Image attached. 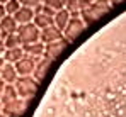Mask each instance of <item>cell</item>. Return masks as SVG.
I'll return each instance as SVG.
<instances>
[{"instance_id":"6da1fadb","label":"cell","mask_w":126,"mask_h":117,"mask_svg":"<svg viewBox=\"0 0 126 117\" xmlns=\"http://www.w3.org/2000/svg\"><path fill=\"white\" fill-rule=\"evenodd\" d=\"M16 90H17V95L21 98L26 100H32L34 95L38 93L39 90V81L34 77H19L14 83Z\"/></svg>"},{"instance_id":"7a4b0ae2","label":"cell","mask_w":126,"mask_h":117,"mask_svg":"<svg viewBox=\"0 0 126 117\" xmlns=\"http://www.w3.org/2000/svg\"><path fill=\"white\" fill-rule=\"evenodd\" d=\"M85 29H87V26H85L84 20L80 19V15L72 17V19L68 20L66 27L63 29V39H66L68 42H73V41H77V39L84 34Z\"/></svg>"},{"instance_id":"3957f363","label":"cell","mask_w":126,"mask_h":117,"mask_svg":"<svg viewBox=\"0 0 126 117\" xmlns=\"http://www.w3.org/2000/svg\"><path fill=\"white\" fill-rule=\"evenodd\" d=\"M27 107H29V100L17 97L16 100H10L7 104H3V112L2 114L7 117H21L26 114Z\"/></svg>"},{"instance_id":"277c9868","label":"cell","mask_w":126,"mask_h":117,"mask_svg":"<svg viewBox=\"0 0 126 117\" xmlns=\"http://www.w3.org/2000/svg\"><path fill=\"white\" fill-rule=\"evenodd\" d=\"M39 32H41V31L34 26V22L22 24V26L17 27V34H19V38H21V41H22V46L39 41Z\"/></svg>"},{"instance_id":"5b68a950","label":"cell","mask_w":126,"mask_h":117,"mask_svg":"<svg viewBox=\"0 0 126 117\" xmlns=\"http://www.w3.org/2000/svg\"><path fill=\"white\" fill-rule=\"evenodd\" d=\"M70 42L66 41V39H58V41H55V42H49V44H44V58L49 59V61H55V59H58L62 56V53L66 49V46H68Z\"/></svg>"},{"instance_id":"8992f818","label":"cell","mask_w":126,"mask_h":117,"mask_svg":"<svg viewBox=\"0 0 126 117\" xmlns=\"http://www.w3.org/2000/svg\"><path fill=\"white\" fill-rule=\"evenodd\" d=\"M106 14H107V10L97 7L95 3H90L89 7H85L84 10H80V19L85 22V26H90V24H94L95 20H99Z\"/></svg>"},{"instance_id":"52a82bcc","label":"cell","mask_w":126,"mask_h":117,"mask_svg":"<svg viewBox=\"0 0 126 117\" xmlns=\"http://www.w3.org/2000/svg\"><path fill=\"white\" fill-rule=\"evenodd\" d=\"M36 61H38V59H34V58H31V56H27V54H24V56L14 65L17 75H19V77H32L34 68H36Z\"/></svg>"},{"instance_id":"ba28073f","label":"cell","mask_w":126,"mask_h":117,"mask_svg":"<svg viewBox=\"0 0 126 117\" xmlns=\"http://www.w3.org/2000/svg\"><path fill=\"white\" fill-rule=\"evenodd\" d=\"M62 38H63V32L58 27H55V24L49 26V27H46V29H41V32H39V41L44 42V44L55 42V41H58V39H62Z\"/></svg>"},{"instance_id":"9c48e42d","label":"cell","mask_w":126,"mask_h":117,"mask_svg":"<svg viewBox=\"0 0 126 117\" xmlns=\"http://www.w3.org/2000/svg\"><path fill=\"white\" fill-rule=\"evenodd\" d=\"M22 49H24V54H27V56H31L34 59H39L44 56V42H41V41H36V42H31V44H24Z\"/></svg>"},{"instance_id":"30bf717a","label":"cell","mask_w":126,"mask_h":117,"mask_svg":"<svg viewBox=\"0 0 126 117\" xmlns=\"http://www.w3.org/2000/svg\"><path fill=\"white\" fill-rule=\"evenodd\" d=\"M51 65H53V61L46 59L44 56H43V58H39L38 61H36V68H34V73H32V77L36 78L38 81L44 80V77L48 75V71H49V68H51Z\"/></svg>"},{"instance_id":"8fae6325","label":"cell","mask_w":126,"mask_h":117,"mask_svg":"<svg viewBox=\"0 0 126 117\" xmlns=\"http://www.w3.org/2000/svg\"><path fill=\"white\" fill-rule=\"evenodd\" d=\"M17 27H19V24L16 22V19H14L12 15L3 17V19L0 20V32H2V39L5 38V36H9V34L17 32Z\"/></svg>"},{"instance_id":"7c38bea8","label":"cell","mask_w":126,"mask_h":117,"mask_svg":"<svg viewBox=\"0 0 126 117\" xmlns=\"http://www.w3.org/2000/svg\"><path fill=\"white\" fill-rule=\"evenodd\" d=\"M12 17L16 19V22H17L19 26H22V24H29V22H32V19H34V10L22 5Z\"/></svg>"},{"instance_id":"4fadbf2b","label":"cell","mask_w":126,"mask_h":117,"mask_svg":"<svg viewBox=\"0 0 126 117\" xmlns=\"http://www.w3.org/2000/svg\"><path fill=\"white\" fill-rule=\"evenodd\" d=\"M0 78L3 80V83H16V80L19 78L17 71H16V66L10 63H5L0 70Z\"/></svg>"},{"instance_id":"5bb4252c","label":"cell","mask_w":126,"mask_h":117,"mask_svg":"<svg viewBox=\"0 0 126 117\" xmlns=\"http://www.w3.org/2000/svg\"><path fill=\"white\" fill-rule=\"evenodd\" d=\"M55 15H49V14H43V12H34V26L41 31V29H46V27H49V26H53L55 24V20H53Z\"/></svg>"},{"instance_id":"9a60e30c","label":"cell","mask_w":126,"mask_h":117,"mask_svg":"<svg viewBox=\"0 0 126 117\" xmlns=\"http://www.w3.org/2000/svg\"><path fill=\"white\" fill-rule=\"evenodd\" d=\"M72 19V15H70V12L66 10V9H62V10H58V12H55V27H58L60 31L63 32V29L66 27V24H68V20Z\"/></svg>"},{"instance_id":"2e32d148","label":"cell","mask_w":126,"mask_h":117,"mask_svg":"<svg viewBox=\"0 0 126 117\" xmlns=\"http://www.w3.org/2000/svg\"><path fill=\"white\" fill-rule=\"evenodd\" d=\"M22 56H24V49L22 48H10V49H5V53H3L5 63H10V65H16Z\"/></svg>"},{"instance_id":"e0dca14e","label":"cell","mask_w":126,"mask_h":117,"mask_svg":"<svg viewBox=\"0 0 126 117\" xmlns=\"http://www.w3.org/2000/svg\"><path fill=\"white\" fill-rule=\"evenodd\" d=\"M17 97H19V95H17V90H16V87H14V83H5V85H3V90H2V95H0L2 104H7V102H10V100H16Z\"/></svg>"},{"instance_id":"ac0fdd59","label":"cell","mask_w":126,"mask_h":117,"mask_svg":"<svg viewBox=\"0 0 126 117\" xmlns=\"http://www.w3.org/2000/svg\"><path fill=\"white\" fill-rule=\"evenodd\" d=\"M2 41H3V44H5V48H7V49H10V48H22V41H21V38H19V34H17V32L5 36Z\"/></svg>"},{"instance_id":"d6986e66","label":"cell","mask_w":126,"mask_h":117,"mask_svg":"<svg viewBox=\"0 0 126 117\" xmlns=\"http://www.w3.org/2000/svg\"><path fill=\"white\" fill-rule=\"evenodd\" d=\"M65 9L70 12L72 17L80 15V0H66L65 2Z\"/></svg>"},{"instance_id":"ffe728a7","label":"cell","mask_w":126,"mask_h":117,"mask_svg":"<svg viewBox=\"0 0 126 117\" xmlns=\"http://www.w3.org/2000/svg\"><path fill=\"white\" fill-rule=\"evenodd\" d=\"M65 2H66V0H41V3L48 5V7L53 9L55 12H58V10L65 9Z\"/></svg>"},{"instance_id":"44dd1931","label":"cell","mask_w":126,"mask_h":117,"mask_svg":"<svg viewBox=\"0 0 126 117\" xmlns=\"http://www.w3.org/2000/svg\"><path fill=\"white\" fill-rule=\"evenodd\" d=\"M3 5H5V10H7V14H9V15H14V14H16V12L22 7L21 3H19V0H9V2H7V3H3Z\"/></svg>"},{"instance_id":"7402d4cb","label":"cell","mask_w":126,"mask_h":117,"mask_svg":"<svg viewBox=\"0 0 126 117\" xmlns=\"http://www.w3.org/2000/svg\"><path fill=\"white\" fill-rule=\"evenodd\" d=\"M19 3L24 5V7H29V9H36L38 5H41V0H19Z\"/></svg>"},{"instance_id":"603a6c76","label":"cell","mask_w":126,"mask_h":117,"mask_svg":"<svg viewBox=\"0 0 126 117\" xmlns=\"http://www.w3.org/2000/svg\"><path fill=\"white\" fill-rule=\"evenodd\" d=\"M9 14H7V10H5V5L3 3H0V20L3 19V17H7Z\"/></svg>"},{"instance_id":"cb8c5ba5","label":"cell","mask_w":126,"mask_h":117,"mask_svg":"<svg viewBox=\"0 0 126 117\" xmlns=\"http://www.w3.org/2000/svg\"><path fill=\"white\" fill-rule=\"evenodd\" d=\"M5 49H7V48H5V44H3V41L0 39V58H3V53H5Z\"/></svg>"},{"instance_id":"d4e9b609","label":"cell","mask_w":126,"mask_h":117,"mask_svg":"<svg viewBox=\"0 0 126 117\" xmlns=\"http://www.w3.org/2000/svg\"><path fill=\"white\" fill-rule=\"evenodd\" d=\"M125 0H111V7H114V5H119V3H123Z\"/></svg>"},{"instance_id":"484cf974","label":"cell","mask_w":126,"mask_h":117,"mask_svg":"<svg viewBox=\"0 0 126 117\" xmlns=\"http://www.w3.org/2000/svg\"><path fill=\"white\" fill-rule=\"evenodd\" d=\"M3 85H5V83H3V80L0 78V95H2V90H3Z\"/></svg>"},{"instance_id":"4316f807","label":"cell","mask_w":126,"mask_h":117,"mask_svg":"<svg viewBox=\"0 0 126 117\" xmlns=\"http://www.w3.org/2000/svg\"><path fill=\"white\" fill-rule=\"evenodd\" d=\"M3 112V104H2V100H0V114Z\"/></svg>"},{"instance_id":"83f0119b","label":"cell","mask_w":126,"mask_h":117,"mask_svg":"<svg viewBox=\"0 0 126 117\" xmlns=\"http://www.w3.org/2000/svg\"><path fill=\"white\" fill-rule=\"evenodd\" d=\"M7 2H9V0H0V3H7Z\"/></svg>"},{"instance_id":"f1b7e54d","label":"cell","mask_w":126,"mask_h":117,"mask_svg":"<svg viewBox=\"0 0 126 117\" xmlns=\"http://www.w3.org/2000/svg\"><path fill=\"white\" fill-rule=\"evenodd\" d=\"M0 39H2V32H0Z\"/></svg>"},{"instance_id":"f546056e","label":"cell","mask_w":126,"mask_h":117,"mask_svg":"<svg viewBox=\"0 0 126 117\" xmlns=\"http://www.w3.org/2000/svg\"><path fill=\"white\" fill-rule=\"evenodd\" d=\"M90 2H95V0H90Z\"/></svg>"}]
</instances>
